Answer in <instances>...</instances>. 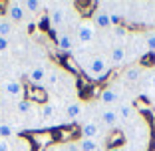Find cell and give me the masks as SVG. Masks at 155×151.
<instances>
[{"label": "cell", "mask_w": 155, "mask_h": 151, "mask_svg": "<svg viewBox=\"0 0 155 151\" xmlns=\"http://www.w3.org/2000/svg\"><path fill=\"white\" fill-rule=\"evenodd\" d=\"M151 87H155V72L151 74Z\"/></svg>", "instance_id": "83f0119b"}, {"label": "cell", "mask_w": 155, "mask_h": 151, "mask_svg": "<svg viewBox=\"0 0 155 151\" xmlns=\"http://www.w3.org/2000/svg\"><path fill=\"white\" fill-rule=\"evenodd\" d=\"M16 131H18V127H14L10 121H4V119L0 121V137L2 139H10Z\"/></svg>", "instance_id": "2e32d148"}, {"label": "cell", "mask_w": 155, "mask_h": 151, "mask_svg": "<svg viewBox=\"0 0 155 151\" xmlns=\"http://www.w3.org/2000/svg\"><path fill=\"white\" fill-rule=\"evenodd\" d=\"M111 30H114V36H115V38H123V40L127 38V30H125V28H121V26H114Z\"/></svg>", "instance_id": "cb8c5ba5"}, {"label": "cell", "mask_w": 155, "mask_h": 151, "mask_svg": "<svg viewBox=\"0 0 155 151\" xmlns=\"http://www.w3.org/2000/svg\"><path fill=\"white\" fill-rule=\"evenodd\" d=\"M125 60H127V50H125V46L117 44V46L111 48V52H110V66L117 68V66H121Z\"/></svg>", "instance_id": "277c9868"}, {"label": "cell", "mask_w": 155, "mask_h": 151, "mask_svg": "<svg viewBox=\"0 0 155 151\" xmlns=\"http://www.w3.org/2000/svg\"><path fill=\"white\" fill-rule=\"evenodd\" d=\"M46 78H48V72H46V68H42V66L32 68L30 72H28V80H30V84H36V86H42V84L46 82Z\"/></svg>", "instance_id": "30bf717a"}, {"label": "cell", "mask_w": 155, "mask_h": 151, "mask_svg": "<svg viewBox=\"0 0 155 151\" xmlns=\"http://www.w3.org/2000/svg\"><path fill=\"white\" fill-rule=\"evenodd\" d=\"M117 100H119V92L115 87H105L100 96V101L104 105H114V103H117Z\"/></svg>", "instance_id": "8fae6325"}, {"label": "cell", "mask_w": 155, "mask_h": 151, "mask_svg": "<svg viewBox=\"0 0 155 151\" xmlns=\"http://www.w3.org/2000/svg\"><path fill=\"white\" fill-rule=\"evenodd\" d=\"M0 151H12V139H2L0 137Z\"/></svg>", "instance_id": "484cf974"}, {"label": "cell", "mask_w": 155, "mask_h": 151, "mask_svg": "<svg viewBox=\"0 0 155 151\" xmlns=\"http://www.w3.org/2000/svg\"><path fill=\"white\" fill-rule=\"evenodd\" d=\"M54 115H56L54 103H44V105H42V117H44V119H52Z\"/></svg>", "instance_id": "ffe728a7"}, {"label": "cell", "mask_w": 155, "mask_h": 151, "mask_svg": "<svg viewBox=\"0 0 155 151\" xmlns=\"http://www.w3.org/2000/svg\"><path fill=\"white\" fill-rule=\"evenodd\" d=\"M66 22V10H60V8H56V10H52V14H50V24H52V28L54 30H58L62 24Z\"/></svg>", "instance_id": "5bb4252c"}, {"label": "cell", "mask_w": 155, "mask_h": 151, "mask_svg": "<svg viewBox=\"0 0 155 151\" xmlns=\"http://www.w3.org/2000/svg\"><path fill=\"white\" fill-rule=\"evenodd\" d=\"M32 105L30 101H18V105H16V111H18L20 115H28L30 111H32Z\"/></svg>", "instance_id": "44dd1931"}, {"label": "cell", "mask_w": 155, "mask_h": 151, "mask_svg": "<svg viewBox=\"0 0 155 151\" xmlns=\"http://www.w3.org/2000/svg\"><path fill=\"white\" fill-rule=\"evenodd\" d=\"M14 30V24L10 22L8 18H0V36L2 38H8V34Z\"/></svg>", "instance_id": "ac0fdd59"}, {"label": "cell", "mask_w": 155, "mask_h": 151, "mask_svg": "<svg viewBox=\"0 0 155 151\" xmlns=\"http://www.w3.org/2000/svg\"><path fill=\"white\" fill-rule=\"evenodd\" d=\"M145 48L147 52H155V32H149L145 36Z\"/></svg>", "instance_id": "603a6c76"}, {"label": "cell", "mask_w": 155, "mask_h": 151, "mask_svg": "<svg viewBox=\"0 0 155 151\" xmlns=\"http://www.w3.org/2000/svg\"><path fill=\"white\" fill-rule=\"evenodd\" d=\"M110 151H123V149H119V147H111Z\"/></svg>", "instance_id": "f1b7e54d"}, {"label": "cell", "mask_w": 155, "mask_h": 151, "mask_svg": "<svg viewBox=\"0 0 155 151\" xmlns=\"http://www.w3.org/2000/svg\"><path fill=\"white\" fill-rule=\"evenodd\" d=\"M100 135V123L97 121H86L82 125V139H96Z\"/></svg>", "instance_id": "9c48e42d"}, {"label": "cell", "mask_w": 155, "mask_h": 151, "mask_svg": "<svg viewBox=\"0 0 155 151\" xmlns=\"http://www.w3.org/2000/svg\"><path fill=\"white\" fill-rule=\"evenodd\" d=\"M0 121H2V107H0Z\"/></svg>", "instance_id": "f546056e"}, {"label": "cell", "mask_w": 155, "mask_h": 151, "mask_svg": "<svg viewBox=\"0 0 155 151\" xmlns=\"http://www.w3.org/2000/svg\"><path fill=\"white\" fill-rule=\"evenodd\" d=\"M56 44H58L60 52H72L74 50V38L70 36V34H58Z\"/></svg>", "instance_id": "7c38bea8"}, {"label": "cell", "mask_w": 155, "mask_h": 151, "mask_svg": "<svg viewBox=\"0 0 155 151\" xmlns=\"http://www.w3.org/2000/svg\"><path fill=\"white\" fill-rule=\"evenodd\" d=\"M100 149V143L96 139H80L78 143V151H97Z\"/></svg>", "instance_id": "e0dca14e"}, {"label": "cell", "mask_w": 155, "mask_h": 151, "mask_svg": "<svg viewBox=\"0 0 155 151\" xmlns=\"http://www.w3.org/2000/svg\"><path fill=\"white\" fill-rule=\"evenodd\" d=\"M46 82L50 84V86H56V82H58V70H52V72H48V78H46Z\"/></svg>", "instance_id": "d4e9b609"}, {"label": "cell", "mask_w": 155, "mask_h": 151, "mask_svg": "<svg viewBox=\"0 0 155 151\" xmlns=\"http://www.w3.org/2000/svg\"><path fill=\"white\" fill-rule=\"evenodd\" d=\"M6 14H8V20L12 24L22 22L26 18V8H24V2H8L6 6Z\"/></svg>", "instance_id": "3957f363"}, {"label": "cell", "mask_w": 155, "mask_h": 151, "mask_svg": "<svg viewBox=\"0 0 155 151\" xmlns=\"http://www.w3.org/2000/svg\"><path fill=\"white\" fill-rule=\"evenodd\" d=\"M100 119H101V123L105 125V127H110V129H114L115 125L119 123V117H117V111L115 110H111V107H105L104 111H101V115H100Z\"/></svg>", "instance_id": "52a82bcc"}, {"label": "cell", "mask_w": 155, "mask_h": 151, "mask_svg": "<svg viewBox=\"0 0 155 151\" xmlns=\"http://www.w3.org/2000/svg\"><path fill=\"white\" fill-rule=\"evenodd\" d=\"M2 90H4V94L8 97H12V100H14V97L18 100V97L22 96V92H24V90H22V84H20L18 80H6V82L2 84Z\"/></svg>", "instance_id": "5b68a950"}, {"label": "cell", "mask_w": 155, "mask_h": 151, "mask_svg": "<svg viewBox=\"0 0 155 151\" xmlns=\"http://www.w3.org/2000/svg\"><path fill=\"white\" fill-rule=\"evenodd\" d=\"M97 34V28L94 24V20H82V22H78L76 26V36H78V42H82V44H90Z\"/></svg>", "instance_id": "7a4b0ae2"}, {"label": "cell", "mask_w": 155, "mask_h": 151, "mask_svg": "<svg viewBox=\"0 0 155 151\" xmlns=\"http://www.w3.org/2000/svg\"><path fill=\"white\" fill-rule=\"evenodd\" d=\"M117 117H119V121H131L133 117H135V107H133L131 103H125V101H123V103H119L117 105Z\"/></svg>", "instance_id": "ba28073f"}, {"label": "cell", "mask_w": 155, "mask_h": 151, "mask_svg": "<svg viewBox=\"0 0 155 151\" xmlns=\"http://www.w3.org/2000/svg\"><path fill=\"white\" fill-rule=\"evenodd\" d=\"M12 151H30V143L22 137H16L14 139V145H12Z\"/></svg>", "instance_id": "d6986e66"}, {"label": "cell", "mask_w": 155, "mask_h": 151, "mask_svg": "<svg viewBox=\"0 0 155 151\" xmlns=\"http://www.w3.org/2000/svg\"><path fill=\"white\" fill-rule=\"evenodd\" d=\"M84 72H86V76L90 80L100 82V80L107 78V74H110V62H107V58L101 56V54L90 56L87 64H84Z\"/></svg>", "instance_id": "6da1fadb"}, {"label": "cell", "mask_w": 155, "mask_h": 151, "mask_svg": "<svg viewBox=\"0 0 155 151\" xmlns=\"http://www.w3.org/2000/svg\"><path fill=\"white\" fill-rule=\"evenodd\" d=\"M151 6H153V8H155V2H153V4H151Z\"/></svg>", "instance_id": "4dcf8cb0"}, {"label": "cell", "mask_w": 155, "mask_h": 151, "mask_svg": "<svg viewBox=\"0 0 155 151\" xmlns=\"http://www.w3.org/2000/svg\"><path fill=\"white\" fill-rule=\"evenodd\" d=\"M42 6H44V4H42V2H38V0H26V2H24L26 12H38Z\"/></svg>", "instance_id": "7402d4cb"}, {"label": "cell", "mask_w": 155, "mask_h": 151, "mask_svg": "<svg viewBox=\"0 0 155 151\" xmlns=\"http://www.w3.org/2000/svg\"><path fill=\"white\" fill-rule=\"evenodd\" d=\"M82 111H84V105L80 103V101H72V103L66 105V115H68V119H78L82 115Z\"/></svg>", "instance_id": "9a60e30c"}, {"label": "cell", "mask_w": 155, "mask_h": 151, "mask_svg": "<svg viewBox=\"0 0 155 151\" xmlns=\"http://www.w3.org/2000/svg\"><path fill=\"white\" fill-rule=\"evenodd\" d=\"M50 151H56V149H50Z\"/></svg>", "instance_id": "1f68e13d"}, {"label": "cell", "mask_w": 155, "mask_h": 151, "mask_svg": "<svg viewBox=\"0 0 155 151\" xmlns=\"http://www.w3.org/2000/svg\"><path fill=\"white\" fill-rule=\"evenodd\" d=\"M8 46H10V44H8V38H2V36H0V52L8 50Z\"/></svg>", "instance_id": "4316f807"}, {"label": "cell", "mask_w": 155, "mask_h": 151, "mask_svg": "<svg viewBox=\"0 0 155 151\" xmlns=\"http://www.w3.org/2000/svg\"><path fill=\"white\" fill-rule=\"evenodd\" d=\"M141 74H143V70L139 68V66H129V68L123 72L121 80H123V82H127V84H133V82H137V80L141 78Z\"/></svg>", "instance_id": "4fadbf2b"}, {"label": "cell", "mask_w": 155, "mask_h": 151, "mask_svg": "<svg viewBox=\"0 0 155 151\" xmlns=\"http://www.w3.org/2000/svg\"><path fill=\"white\" fill-rule=\"evenodd\" d=\"M94 24H96V28H101V30L114 28V22H111V12H107V10H97L96 16H94Z\"/></svg>", "instance_id": "8992f818"}]
</instances>
